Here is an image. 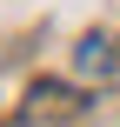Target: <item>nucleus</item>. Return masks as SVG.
Masks as SVG:
<instances>
[{
  "instance_id": "nucleus-1",
  "label": "nucleus",
  "mask_w": 120,
  "mask_h": 127,
  "mask_svg": "<svg viewBox=\"0 0 120 127\" xmlns=\"http://www.w3.org/2000/svg\"><path fill=\"white\" fill-rule=\"evenodd\" d=\"M107 60H114V54H107V40H100V33H87V40H80V67H87V74H100Z\"/></svg>"
}]
</instances>
